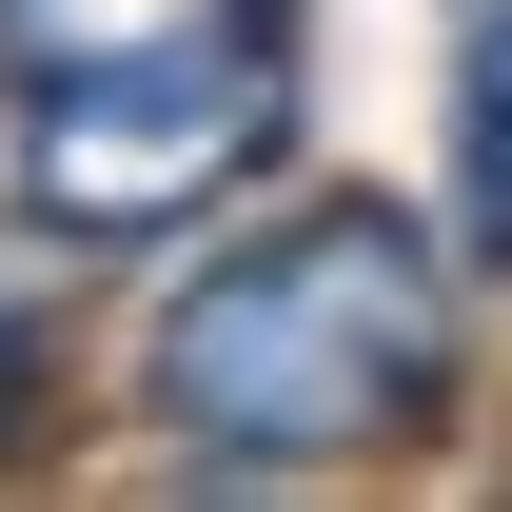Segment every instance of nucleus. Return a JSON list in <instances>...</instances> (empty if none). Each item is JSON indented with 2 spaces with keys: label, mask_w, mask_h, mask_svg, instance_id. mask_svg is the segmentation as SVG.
Here are the masks:
<instances>
[{
  "label": "nucleus",
  "mask_w": 512,
  "mask_h": 512,
  "mask_svg": "<svg viewBox=\"0 0 512 512\" xmlns=\"http://www.w3.org/2000/svg\"><path fill=\"white\" fill-rule=\"evenodd\" d=\"M473 375V316H453V256L394 217V197H296L217 237L138 335V414L217 473H355V453H414Z\"/></svg>",
  "instance_id": "f257e3e1"
},
{
  "label": "nucleus",
  "mask_w": 512,
  "mask_h": 512,
  "mask_svg": "<svg viewBox=\"0 0 512 512\" xmlns=\"http://www.w3.org/2000/svg\"><path fill=\"white\" fill-rule=\"evenodd\" d=\"M276 138H296V40H276V20H237V40H178V60H79V79H20L0 178H20V217H40V237L119 256V237H178V217H217V197H237Z\"/></svg>",
  "instance_id": "f03ea898"
},
{
  "label": "nucleus",
  "mask_w": 512,
  "mask_h": 512,
  "mask_svg": "<svg viewBox=\"0 0 512 512\" xmlns=\"http://www.w3.org/2000/svg\"><path fill=\"white\" fill-rule=\"evenodd\" d=\"M256 0H0V79H79V60H178L237 40Z\"/></svg>",
  "instance_id": "7ed1b4c3"
},
{
  "label": "nucleus",
  "mask_w": 512,
  "mask_h": 512,
  "mask_svg": "<svg viewBox=\"0 0 512 512\" xmlns=\"http://www.w3.org/2000/svg\"><path fill=\"white\" fill-rule=\"evenodd\" d=\"M453 237L512 256V0H473L453 40Z\"/></svg>",
  "instance_id": "20e7f679"
}]
</instances>
